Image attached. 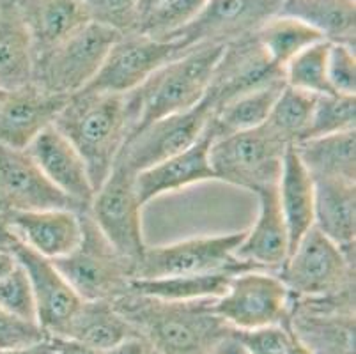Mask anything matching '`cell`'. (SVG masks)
<instances>
[{"instance_id":"3957f363","label":"cell","mask_w":356,"mask_h":354,"mask_svg":"<svg viewBox=\"0 0 356 354\" xmlns=\"http://www.w3.org/2000/svg\"><path fill=\"white\" fill-rule=\"evenodd\" d=\"M225 45H197L165 64L135 89L140 121L138 128L161 117L190 110L208 94L213 73Z\"/></svg>"},{"instance_id":"1f68e13d","label":"cell","mask_w":356,"mask_h":354,"mask_svg":"<svg viewBox=\"0 0 356 354\" xmlns=\"http://www.w3.org/2000/svg\"><path fill=\"white\" fill-rule=\"evenodd\" d=\"M255 35L268 58L280 70H284L298 54L319 41H325L307 24L284 15L268 19Z\"/></svg>"},{"instance_id":"8d00e7d4","label":"cell","mask_w":356,"mask_h":354,"mask_svg":"<svg viewBox=\"0 0 356 354\" xmlns=\"http://www.w3.org/2000/svg\"><path fill=\"white\" fill-rule=\"evenodd\" d=\"M0 307H4L22 319H35V303L27 273L16 262L15 268L0 278Z\"/></svg>"},{"instance_id":"f546056e","label":"cell","mask_w":356,"mask_h":354,"mask_svg":"<svg viewBox=\"0 0 356 354\" xmlns=\"http://www.w3.org/2000/svg\"><path fill=\"white\" fill-rule=\"evenodd\" d=\"M232 273H206V275H174L160 278H134L131 292L161 301H202L222 296Z\"/></svg>"},{"instance_id":"bcb514c9","label":"cell","mask_w":356,"mask_h":354,"mask_svg":"<svg viewBox=\"0 0 356 354\" xmlns=\"http://www.w3.org/2000/svg\"><path fill=\"white\" fill-rule=\"evenodd\" d=\"M16 266V259L13 255H6V253H0V278L6 277L9 271Z\"/></svg>"},{"instance_id":"4316f807","label":"cell","mask_w":356,"mask_h":354,"mask_svg":"<svg viewBox=\"0 0 356 354\" xmlns=\"http://www.w3.org/2000/svg\"><path fill=\"white\" fill-rule=\"evenodd\" d=\"M278 15L300 19L328 43L356 47V0H284Z\"/></svg>"},{"instance_id":"8992f818","label":"cell","mask_w":356,"mask_h":354,"mask_svg":"<svg viewBox=\"0 0 356 354\" xmlns=\"http://www.w3.org/2000/svg\"><path fill=\"white\" fill-rule=\"evenodd\" d=\"M277 275L298 300L333 296L355 289V257L312 227Z\"/></svg>"},{"instance_id":"ee69618b","label":"cell","mask_w":356,"mask_h":354,"mask_svg":"<svg viewBox=\"0 0 356 354\" xmlns=\"http://www.w3.org/2000/svg\"><path fill=\"white\" fill-rule=\"evenodd\" d=\"M208 354H248V353L247 349H245V346L241 344V340L238 339V335H236L234 331H231L229 335H225L222 340H218V342L211 347V351H209Z\"/></svg>"},{"instance_id":"7c38bea8","label":"cell","mask_w":356,"mask_h":354,"mask_svg":"<svg viewBox=\"0 0 356 354\" xmlns=\"http://www.w3.org/2000/svg\"><path fill=\"white\" fill-rule=\"evenodd\" d=\"M192 48V47H190ZM188 47L181 41H158L147 35L119 34L102 67L86 89L126 94L140 87L154 71L181 57Z\"/></svg>"},{"instance_id":"74e56055","label":"cell","mask_w":356,"mask_h":354,"mask_svg":"<svg viewBox=\"0 0 356 354\" xmlns=\"http://www.w3.org/2000/svg\"><path fill=\"white\" fill-rule=\"evenodd\" d=\"M92 24L103 25L119 34L134 31L138 0H86Z\"/></svg>"},{"instance_id":"ba28073f","label":"cell","mask_w":356,"mask_h":354,"mask_svg":"<svg viewBox=\"0 0 356 354\" xmlns=\"http://www.w3.org/2000/svg\"><path fill=\"white\" fill-rule=\"evenodd\" d=\"M293 296L277 273L252 269L234 275L213 312L232 331H252L289 321Z\"/></svg>"},{"instance_id":"7bdbcfd3","label":"cell","mask_w":356,"mask_h":354,"mask_svg":"<svg viewBox=\"0 0 356 354\" xmlns=\"http://www.w3.org/2000/svg\"><path fill=\"white\" fill-rule=\"evenodd\" d=\"M54 344V354H103L102 351L80 344L71 339H50Z\"/></svg>"},{"instance_id":"d6a6232c","label":"cell","mask_w":356,"mask_h":354,"mask_svg":"<svg viewBox=\"0 0 356 354\" xmlns=\"http://www.w3.org/2000/svg\"><path fill=\"white\" fill-rule=\"evenodd\" d=\"M314 94L303 92L294 87L284 86L275 99L271 112L264 124L287 145H294L305 136L310 124L314 103Z\"/></svg>"},{"instance_id":"681fc988","label":"cell","mask_w":356,"mask_h":354,"mask_svg":"<svg viewBox=\"0 0 356 354\" xmlns=\"http://www.w3.org/2000/svg\"><path fill=\"white\" fill-rule=\"evenodd\" d=\"M153 354H158V353H154V351H153Z\"/></svg>"},{"instance_id":"7dc6e473","label":"cell","mask_w":356,"mask_h":354,"mask_svg":"<svg viewBox=\"0 0 356 354\" xmlns=\"http://www.w3.org/2000/svg\"><path fill=\"white\" fill-rule=\"evenodd\" d=\"M6 96H8V90L0 89V105H2V102H4V99H6Z\"/></svg>"},{"instance_id":"7a4b0ae2","label":"cell","mask_w":356,"mask_h":354,"mask_svg":"<svg viewBox=\"0 0 356 354\" xmlns=\"http://www.w3.org/2000/svg\"><path fill=\"white\" fill-rule=\"evenodd\" d=\"M211 301H161L129 291L112 303L154 353L208 354L232 331L213 312Z\"/></svg>"},{"instance_id":"603a6c76","label":"cell","mask_w":356,"mask_h":354,"mask_svg":"<svg viewBox=\"0 0 356 354\" xmlns=\"http://www.w3.org/2000/svg\"><path fill=\"white\" fill-rule=\"evenodd\" d=\"M31 34L34 61L89 24L86 0H13Z\"/></svg>"},{"instance_id":"60d3db41","label":"cell","mask_w":356,"mask_h":354,"mask_svg":"<svg viewBox=\"0 0 356 354\" xmlns=\"http://www.w3.org/2000/svg\"><path fill=\"white\" fill-rule=\"evenodd\" d=\"M24 243L18 238V234L13 230L8 216L4 213H0V253H6V255H13L15 257V252Z\"/></svg>"},{"instance_id":"7402d4cb","label":"cell","mask_w":356,"mask_h":354,"mask_svg":"<svg viewBox=\"0 0 356 354\" xmlns=\"http://www.w3.org/2000/svg\"><path fill=\"white\" fill-rule=\"evenodd\" d=\"M25 246L50 261L66 257L82 239V213L73 209L4 213Z\"/></svg>"},{"instance_id":"6da1fadb","label":"cell","mask_w":356,"mask_h":354,"mask_svg":"<svg viewBox=\"0 0 356 354\" xmlns=\"http://www.w3.org/2000/svg\"><path fill=\"white\" fill-rule=\"evenodd\" d=\"M140 106L135 90L126 94L83 89L67 97L54 126L66 136L89 170L98 190L119 152L137 131Z\"/></svg>"},{"instance_id":"277c9868","label":"cell","mask_w":356,"mask_h":354,"mask_svg":"<svg viewBox=\"0 0 356 354\" xmlns=\"http://www.w3.org/2000/svg\"><path fill=\"white\" fill-rule=\"evenodd\" d=\"M83 301H115L131 291L137 262L106 241L89 211L82 213V239L66 257L51 261Z\"/></svg>"},{"instance_id":"44dd1931","label":"cell","mask_w":356,"mask_h":354,"mask_svg":"<svg viewBox=\"0 0 356 354\" xmlns=\"http://www.w3.org/2000/svg\"><path fill=\"white\" fill-rule=\"evenodd\" d=\"M254 195L259 200L257 218L250 229L245 230L234 255L245 264L277 273L291 252L289 234L278 206L277 186L262 188Z\"/></svg>"},{"instance_id":"e575fe53","label":"cell","mask_w":356,"mask_h":354,"mask_svg":"<svg viewBox=\"0 0 356 354\" xmlns=\"http://www.w3.org/2000/svg\"><path fill=\"white\" fill-rule=\"evenodd\" d=\"M328 41H319L312 45L284 67V80L286 86L294 87L303 92L314 94V96H325L333 94L328 83Z\"/></svg>"},{"instance_id":"e0dca14e","label":"cell","mask_w":356,"mask_h":354,"mask_svg":"<svg viewBox=\"0 0 356 354\" xmlns=\"http://www.w3.org/2000/svg\"><path fill=\"white\" fill-rule=\"evenodd\" d=\"M15 259L31 282L38 324L50 339H63L83 300L50 259L25 245L16 250Z\"/></svg>"},{"instance_id":"484cf974","label":"cell","mask_w":356,"mask_h":354,"mask_svg":"<svg viewBox=\"0 0 356 354\" xmlns=\"http://www.w3.org/2000/svg\"><path fill=\"white\" fill-rule=\"evenodd\" d=\"M34 50L20 11L13 0L0 9V89L15 90L32 82Z\"/></svg>"},{"instance_id":"9a60e30c","label":"cell","mask_w":356,"mask_h":354,"mask_svg":"<svg viewBox=\"0 0 356 354\" xmlns=\"http://www.w3.org/2000/svg\"><path fill=\"white\" fill-rule=\"evenodd\" d=\"M73 209L83 213L51 184L27 149L0 145V213Z\"/></svg>"},{"instance_id":"836d02e7","label":"cell","mask_w":356,"mask_h":354,"mask_svg":"<svg viewBox=\"0 0 356 354\" xmlns=\"http://www.w3.org/2000/svg\"><path fill=\"white\" fill-rule=\"evenodd\" d=\"M206 0H160L135 19V34L168 41L184 29L204 8Z\"/></svg>"},{"instance_id":"f6af8a7d","label":"cell","mask_w":356,"mask_h":354,"mask_svg":"<svg viewBox=\"0 0 356 354\" xmlns=\"http://www.w3.org/2000/svg\"><path fill=\"white\" fill-rule=\"evenodd\" d=\"M0 354H54V344L51 340H44L40 344H32V346L20 347V349L11 351H0Z\"/></svg>"},{"instance_id":"4dcf8cb0","label":"cell","mask_w":356,"mask_h":354,"mask_svg":"<svg viewBox=\"0 0 356 354\" xmlns=\"http://www.w3.org/2000/svg\"><path fill=\"white\" fill-rule=\"evenodd\" d=\"M284 86L286 82H275L252 92L241 94L216 108L209 119V128L213 129L216 138L231 133L248 131L264 124Z\"/></svg>"},{"instance_id":"f1b7e54d","label":"cell","mask_w":356,"mask_h":354,"mask_svg":"<svg viewBox=\"0 0 356 354\" xmlns=\"http://www.w3.org/2000/svg\"><path fill=\"white\" fill-rule=\"evenodd\" d=\"M296 154L312 175V179L356 181V131L314 136L294 144Z\"/></svg>"},{"instance_id":"ac0fdd59","label":"cell","mask_w":356,"mask_h":354,"mask_svg":"<svg viewBox=\"0 0 356 354\" xmlns=\"http://www.w3.org/2000/svg\"><path fill=\"white\" fill-rule=\"evenodd\" d=\"M66 102V96L47 92L32 82L9 90L0 105V145L27 149L41 131L54 126Z\"/></svg>"},{"instance_id":"30bf717a","label":"cell","mask_w":356,"mask_h":354,"mask_svg":"<svg viewBox=\"0 0 356 354\" xmlns=\"http://www.w3.org/2000/svg\"><path fill=\"white\" fill-rule=\"evenodd\" d=\"M135 175L124 165L114 163L108 177L95 191L87 211L106 241L138 264L147 245L142 232L144 206L135 190Z\"/></svg>"},{"instance_id":"9c48e42d","label":"cell","mask_w":356,"mask_h":354,"mask_svg":"<svg viewBox=\"0 0 356 354\" xmlns=\"http://www.w3.org/2000/svg\"><path fill=\"white\" fill-rule=\"evenodd\" d=\"M243 232L192 238L161 246H147L137 264L135 278H160L174 275H206V273H232L257 269L238 261L234 255L241 243Z\"/></svg>"},{"instance_id":"d4e9b609","label":"cell","mask_w":356,"mask_h":354,"mask_svg":"<svg viewBox=\"0 0 356 354\" xmlns=\"http://www.w3.org/2000/svg\"><path fill=\"white\" fill-rule=\"evenodd\" d=\"M277 199L293 250L314 227V179L294 145H289L284 154L282 170L277 181Z\"/></svg>"},{"instance_id":"4fadbf2b","label":"cell","mask_w":356,"mask_h":354,"mask_svg":"<svg viewBox=\"0 0 356 354\" xmlns=\"http://www.w3.org/2000/svg\"><path fill=\"white\" fill-rule=\"evenodd\" d=\"M289 326L312 354H355V289L325 298H293Z\"/></svg>"},{"instance_id":"c3c4849f","label":"cell","mask_w":356,"mask_h":354,"mask_svg":"<svg viewBox=\"0 0 356 354\" xmlns=\"http://www.w3.org/2000/svg\"><path fill=\"white\" fill-rule=\"evenodd\" d=\"M4 2H6V0H0V9H2V6H4Z\"/></svg>"},{"instance_id":"ffe728a7","label":"cell","mask_w":356,"mask_h":354,"mask_svg":"<svg viewBox=\"0 0 356 354\" xmlns=\"http://www.w3.org/2000/svg\"><path fill=\"white\" fill-rule=\"evenodd\" d=\"M27 151L51 184L70 197L80 211L89 209L96 191L95 184L90 181L82 156L59 129L50 126L41 131L31 142Z\"/></svg>"},{"instance_id":"8fae6325","label":"cell","mask_w":356,"mask_h":354,"mask_svg":"<svg viewBox=\"0 0 356 354\" xmlns=\"http://www.w3.org/2000/svg\"><path fill=\"white\" fill-rule=\"evenodd\" d=\"M215 112L211 97L204 96L193 108L161 117L129 136L115 163L138 174L197 142Z\"/></svg>"},{"instance_id":"ab89813d","label":"cell","mask_w":356,"mask_h":354,"mask_svg":"<svg viewBox=\"0 0 356 354\" xmlns=\"http://www.w3.org/2000/svg\"><path fill=\"white\" fill-rule=\"evenodd\" d=\"M50 337L34 321L22 319L0 307V351L20 349L48 340Z\"/></svg>"},{"instance_id":"cb8c5ba5","label":"cell","mask_w":356,"mask_h":354,"mask_svg":"<svg viewBox=\"0 0 356 354\" xmlns=\"http://www.w3.org/2000/svg\"><path fill=\"white\" fill-rule=\"evenodd\" d=\"M314 227L355 257L356 181L314 179Z\"/></svg>"},{"instance_id":"83f0119b","label":"cell","mask_w":356,"mask_h":354,"mask_svg":"<svg viewBox=\"0 0 356 354\" xmlns=\"http://www.w3.org/2000/svg\"><path fill=\"white\" fill-rule=\"evenodd\" d=\"M135 335H138L137 330L112 301H82L63 339L76 340L105 353Z\"/></svg>"},{"instance_id":"d590c367","label":"cell","mask_w":356,"mask_h":354,"mask_svg":"<svg viewBox=\"0 0 356 354\" xmlns=\"http://www.w3.org/2000/svg\"><path fill=\"white\" fill-rule=\"evenodd\" d=\"M355 124L356 96H341V94L317 96L316 103H314L312 117H310V124L302 140L314 138V136L349 131V129H355Z\"/></svg>"},{"instance_id":"2e32d148","label":"cell","mask_w":356,"mask_h":354,"mask_svg":"<svg viewBox=\"0 0 356 354\" xmlns=\"http://www.w3.org/2000/svg\"><path fill=\"white\" fill-rule=\"evenodd\" d=\"M255 34L236 39L223 47L206 94L211 97L215 110L241 94L275 82H286L284 70L268 58Z\"/></svg>"},{"instance_id":"d6986e66","label":"cell","mask_w":356,"mask_h":354,"mask_svg":"<svg viewBox=\"0 0 356 354\" xmlns=\"http://www.w3.org/2000/svg\"><path fill=\"white\" fill-rule=\"evenodd\" d=\"M213 140H216V136L208 122V128L202 136L190 147L138 172L135 175V190L142 206L161 195L174 193L183 188L215 179L209 161V149Z\"/></svg>"},{"instance_id":"f35d334b","label":"cell","mask_w":356,"mask_h":354,"mask_svg":"<svg viewBox=\"0 0 356 354\" xmlns=\"http://www.w3.org/2000/svg\"><path fill=\"white\" fill-rule=\"evenodd\" d=\"M328 83L333 94L356 96V55L355 48L330 43Z\"/></svg>"},{"instance_id":"52a82bcc","label":"cell","mask_w":356,"mask_h":354,"mask_svg":"<svg viewBox=\"0 0 356 354\" xmlns=\"http://www.w3.org/2000/svg\"><path fill=\"white\" fill-rule=\"evenodd\" d=\"M119 32L89 24L34 61L32 83L57 96H73L90 83Z\"/></svg>"},{"instance_id":"5bb4252c","label":"cell","mask_w":356,"mask_h":354,"mask_svg":"<svg viewBox=\"0 0 356 354\" xmlns=\"http://www.w3.org/2000/svg\"><path fill=\"white\" fill-rule=\"evenodd\" d=\"M284 0H206L199 15L170 39L184 47L227 45L255 34L280 13ZM168 39V41H170Z\"/></svg>"},{"instance_id":"5b68a950","label":"cell","mask_w":356,"mask_h":354,"mask_svg":"<svg viewBox=\"0 0 356 354\" xmlns=\"http://www.w3.org/2000/svg\"><path fill=\"white\" fill-rule=\"evenodd\" d=\"M287 147L262 124L213 140L209 161L215 179L257 193L262 188L277 186Z\"/></svg>"},{"instance_id":"b9f144b4","label":"cell","mask_w":356,"mask_h":354,"mask_svg":"<svg viewBox=\"0 0 356 354\" xmlns=\"http://www.w3.org/2000/svg\"><path fill=\"white\" fill-rule=\"evenodd\" d=\"M103 354H153V347L142 335H135L115 344Z\"/></svg>"}]
</instances>
